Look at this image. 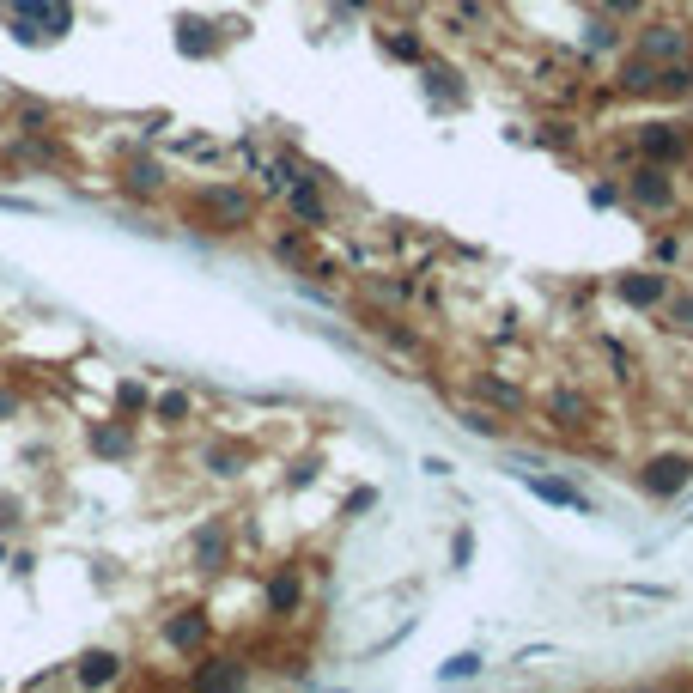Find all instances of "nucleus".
Masks as SVG:
<instances>
[{"instance_id": "1", "label": "nucleus", "mask_w": 693, "mask_h": 693, "mask_svg": "<svg viewBox=\"0 0 693 693\" xmlns=\"http://www.w3.org/2000/svg\"><path fill=\"white\" fill-rule=\"evenodd\" d=\"M256 189H244V183H219V189H207L201 195V213H195V225L201 231H225V238H238V231H250L256 225Z\"/></svg>"}, {"instance_id": "2", "label": "nucleus", "mask_w": 693, "mask_h": 693, "mask_svg": "<svg viewBox=\"0 0 693 693\" xmlns=\"http://www.w3.org/2000/svg\"><path fill=\"white\" fill-rule=\"evenodd\" d=\"M687 481H693V450H651L639 462V487L651 499H675Z\"/></svg>"}, {"instance_id": "3", "label": "nucleus", "mask_w": 693, "mask_h": 693, "mask_svg": "<svg viewBox=\"0 0 693 693\" xmlns=\"http://www.w3.org/2000/svg\"><path fill=\"white\" fill-rule=\"evenodd\" d=\"M542 420H548L554 438H578V432L596 426V402L584 390H572V383H560V390H548V402H542Z\"/></svg>"}, {"instance_id": "4", "label": "nucleus", "mask_w": 693, "mask_h": 693, "mask_svg": "<svg viewBox=\"0 0 693 693\" xmlns=\"http://www.w3.org/2000/svg\"><path fill=\"white\" fill-rule=\"evenodd\" d=\"M13 7H19L13 31H19V37H31V43L61 37V31L73 25V0H13Z\"/></svg>"}, {"instance_id": "5", "label": "nucleus", "mask_w": 693, "mask_h": 693, "mask_svg": "<svg viewBox=\"0 0 693 693\" xmlns=\"http://www.w3.org/2000/svg\"><path fill=\"white\" fill-rule=\"evenodd\" d=\"M207 633H213L207 608H177V614H165V621H159V645H165L171 657H195V651L207 645Z\"/></svg>"}, {"instance_id": "6", "label": "nucleus", "mask_w": 693, "mask_h": 693, "mask_svg": "<svg viewBox=\"0 0 693 693\" xmlns=\"http://www.w3.org/2000/svg\"><path fill=\"white\" fill-rule=\"evenodd\" d=\"M286 213L298 219V231H329L335 225V207H329V195L317 189V177H298V183H286Z\"/></svg>"}, {"instance_id": "7", "label": "nucleus", "mask_w": 693, "mask_h": 693, "mask_svg": "<svg viewBox=\"0 0 693 693\" xmlns=\"http://www.w3.org/2000/svg\"><path fill=\"white\" fill-rule=\"evenodd\" d=\"M633 152H639V159H651V165H681L687 159V134L675 128V122H639L633 128Z\"/></svg>"}, {"instance_id": "8", "label": "nucleus", "mask_w": 693, "mask_h": 693, "mask_svg": "<svg viewBox=\"0 0 693 693\" xmlns=\"http://www.w3.org/2000/svg\"><path fill=\"white\" fill-rule=\"evenodd\" d=\"M627 195H633L645 213H675V177H669V165L639 159V165H633V177H627Z\"/></svg>"}, {"instance_id": "9", "label": "nucleus", "mask_w": 693, "mask_h": 693, "mask_svg": "<svg viewBox=\"0 0 693 693\" xmlns=\"http://www.w3.org/2000/svg\"><path fill=\"white\" fill-rule=\"evenodd\" d=\"M262 608H268V621H292V614L304 608V572L298 566H280L262 578Z\"/></svg>"}, {"instance_id": "10", "label": "nucleus", "mask_w": 693, "mask_h": 693, "mask_svg": "<svg viewBox=\"0 0 693 693\" xmlns=\"http://www.w3.org/2000/svg\"><path fill=\"white\" fill-rule=\"evenodd\" d=\"M225 560H231V529H225V517H207V523L195 529L189 566H195V572H225Z\"/></svg>"}, {"instance_id": "11", "label": "nucleus", "mask_w": 693, "mask_h": 693, "mask_svg": "<svg viewBox=\"0 0 693 693\" xmlns=\"http://www.w3.org/2000/svg\"><path fill=\"white\" fill-rule=\"evenodd\" d=\"M614 298L633 304V311H663V298H669V274H621V280H614Z\"/></svg>"}, {"instance_id": "12", "label": "nucleus", "mask_w": 693, "mask_h": 693, "mask_svg": "<svg viewBox=\"0 0 693 693\" xmlns=\"http://www.w3.org/2000/svg\"><path fill=\"white\" fill-rule=\"evenodd\" d=\"M469 390H475V396H481L493 414H505V420H517V414L529 408L517 383H505V377H493V371H475V377H469Z\"/></svg>"}, {"instance_id": "13", "label": "nucleus", "mask_w": 693, "mask_h": 693, "mask_svg": "<svg viewBox=\"0 0 693 693\" xmlns=\"http://www.w3.org/2000/svg\"><path fill=\"white\" fill-rule=\"evenodd\" d=\"M633 49H639L645 61L663 67V61H681V55H687V31H681V25H645Z\"/></svg>"}, {"instance_id": "14", "label": "nucleus", "mask_w": 693, "mask_h": 693, "mask_svg": "<svg viewBox=\"0 0 693 693\" xmlns=\"http://www.w3.org/2000/svg\"><path fill=\"white\" fill-rule=\"evenodd\" d=\"M523 487L542 499V505H560V511H578V517H590V499L572 487V481H560V475H523Z\"/></svg>"}, {"instance_id": "15", "label": "nucleus", "mask_w": 693, "mask_h": 693, "mask_svg": "<svg viewBox=\"0 0 693 693\" xmlns=\"http://www.w3.org/2000/svg\"><path fill=\"white\" fill-rule=\"evenodd\" d=\"M73 681H86V687H110V681H122V657H116V651H86L80 663H73Z\"/></svg>"}, {"instance_id": "16", "label": "nucleus", "mask_w": 693, "mask_h": 693, "mask_svg": "<svg viewBox=\"0 0 693 693\" xmlns=\"http://www.w3.org/2000/svg\"><path fill=\"white\" fill-rule=\"evenodd\" d=\"M122 189H134V195H152V189H165V165L152 159V152H134V159L122 165Z\"/></svg>"}, {"instance_id": "17", "label": "nucleus", "mask_w": 693, "mask_h": 693, "mask_svg": "<svg viewBox=\"0 0 693 693\" xmlns=\"http://www.w3.org/2000/svg\"><path fill=\"white\" fill-rule=\"evenodd\" d=\"M152 420H159L165 432H183L189 426V414H195V402L183 396V390H165V396H152V408H146Z\"/></svg>"}, {"instance_id": "18", "label": "nucleus", "mask_w": 693, "mask_h": 693, "mask_svg": "<svg viewBox=\"0 0 693 693\" xmlns=\"http://www.w3.org/2000/svg\"><path fill=\"white\" fill-rule=\"evenodd\" d=\"M456 420L469 426V432H481V438H511V420H505V414H493L487 402H469V408H456Z\"/></svg>"}, {"instance_id": "19", "label": "nucleus", "mask_w": 693, "mask_h": 693, "mask_svg": "<svg viewBox=\"0 0 693 693\" xmlns=\"http://www.w3.org/2000/svg\"><path fill=\"white\" fill-rule=\"evenodd\" d=\"M250 669H244V657H213L201 675H195V687H238Z\"/></svg>"}, {"instance_id": "20", "label": "nucleus", "mask_w": 693, "mask_h": 693, "mask_svg": "<svg viewBox=\"0 0 693 693\" xmlns=\"http://www.w3.org/2000/svg\"><path fill=\"white\" fill-rule=\"evenodd\" d=\"M621 92H657V61H645V55L633 49V61L621 67Z\"/></svg>"}, {"instance_id": "21", "label": "nucleus", "mask_w": 693, "mask_h": 693, "mask_svg": "<svg viewBox=\"0 0 693 693\" xmlns=\"http://www.w3.org/2000/svg\"><path fill=\"white\" fill-rule=\"evenodd\" d=\"M92 450H98V456H128L134 438H128V426H104V420H98V426H92Z\"/></svg>"}, {"instance_id": "22", "label": "nucleus", "mask_w": 693, "mask_h": 693, "mask_svg": "<svg viewBox=\"0 0 693 693\" xmlns=\"http://www.w3.org/2000/svg\"><path fill=\"white\" fill-rule=\"evenodd\" d=\"M426 92H432L438 104H462V86H456V73H450L444 61H432V67H426Z\"/></svg>"}, {"instance_id": "23", "label": "nucleus", "mask_w": 693, "mask_h": 693, "mask_svg": "<svg viewBox=\"0 0 693 693\" xmlns=\"http://www.w3.org/2000/svg\"><path fill=\"white\" fill-rule=\"evenodd\" d=\"M207 475H219V481H231V475H244V450H231V444H213L207 456Z\"/></svg>"}, {"instance_id": "24", "label": "nucleus", "mask_w": 693, "mask_h": 693, "mask_svg": "<svg viewBox=\"0 0 693 693\" xmlns=\"http://www.w3.org/2000/svg\"><path fill=\"white\" fill-rule=\"evenodd\" d=\"M383 49H390L396 61H426V43H420V37H408V25H396L390 37H383Z\"/></svg>"}, {"instance_id": "25", "label": "nucleus", "mask_w": 693, "mask_h": 693, "mask_svg": "<svg viewBox=\"0 0 693 693\" xmlns=\"http://www.w3.org/2000/svg\"><path fill=\"white\" fill-rule=\"evenodd\" d=\"M475 669H481V657H475V651H456V657H450V663L438 669V681H469Z\"/></svg>"}, {"instance_id": "26", "label": "nucleus", "mask_w": 693, "mask_h": 693, "mask_svg": "<svg viewBox=\"0 0 693 693\" xmlns=\"http://www.w3.org/2000/svg\"><path fill=\"white\" fill-rule=\"evenodd\" d=\"M663 311H669L675 329H693V292H669V298H663Z\"/></svg>"}, {"instance_id": "27", "label": "nucleus", "mask_w": 693, "mask_h": 693, "mask_svg": "<svg viewBox=\"0 0 693 693\" xmlns=\"http://www.w3.org/2000/svg\"><path fill=\"white\" fill-rule=\"evenodd\" d=\"M621 43V31H614V19L602 13V19H590V49H614Z\"/></svg>"}, {"instance_id": "28", "label": "nucleus", "mask_w": 693, "mask_h": 693, "mask_svg": "<svg viewBox=\"0 0 693 693\" xmlns=\"http://www.w3.org/2000/svg\"><path fill=\"white\" fill-rule=\"evenodd\" d=\"M201 31H207V25L183 19V49H189V55H207V49H213V37H201Z\"/></svg>"}, {"instance_id": "29", "label": "nucleus", "mask_w": 693, "mask_h": 693, "mask_svg": "<svg viewBox=\"0 0 693 693\" xmlns=\"http://www.w3.org/2000/svg\"><path fill=\"white\" fill-rule=\"evenodd\" d=\"M596 7H602L608 19H639V13H645V0H596Z\"/></svg>"}, {"instance_id": "30", "label": "nucleus", "mask_w": 693, "mask_h": 693, "mask_svg": "<svg viewBox=\"0 0 693 693\" xmlns=\"http://www.w3.org/2000/svg\"><path fill=\"white\" fill-rule=\"evenodd\" d=\"M19 408H25V396H19V390H13V383H0V420H13V414H19Z\"/></svg>"}, {"instance_id": "31", "label": "nucleus", "mask_w": 693, "mask_h": 693, "mask_svg": "<svg viewBox=\"0 0 693 693\" xmlns=\"http://www.w3.org/2000/svg\"><path fill=\"white\" fill-rule=\"evenodd\" d=\"M122 408H134V414H140V408H152V396L140 390V383H122Z\"/></svg>"}, {"instance_id": "32", "label": "nucleus", "mask_w": 693, "mask_h": 693, "mask_svg": "<svg viewBox=\"0 0 693 693\" xmlns=\"http://www.w3.org/2000/svg\"><path fill=\"white\" fill-rule=\"evenodd\" d=\"M450 554H456V566H469V560H475V535H469V529H462V535H456V548H450Z\"/></svg>"}, {"instance_id": "33", "label": "nucleus", "mask_w": 693, "mask_h": 693, "mask_svg": "<svg viewBox=\"0 0 693 693\" xmlns=\"http://www.w3.org/2000/svg\"><path fill=\"white\" fill-rule=\"evenodd\" d=\"M590 201H596V207H614V201H621V189H614V183H596Z\"/></svg>"}, {"instance_id": "34", "label": "nucleus", "mask_w": 693, "mask_h": 693, "mask_svg": "<svg viewBox=\"0 0 693 693\" xmlns=\"http://www.w3.org/2000/svg\"><path fill=\"white\" fill-rule=\"evenodd\" d=\"M554 657V645H529V651H517V663H548Z\"/></svg>"}, {"instance_id": "35", "label": "nucleus", "mask_w": 693, "mask_h": 693, "mask_svg": "<svg viewBox=\"0 0 693 693\" xmlns=\"http://www.w3.org/2000/svg\"><path fill=\"white\" fill-rule=\"evenodd\" d=\"M0 213H37L31 201H19V195H0Z\"/></svg>"}]
</instances>
